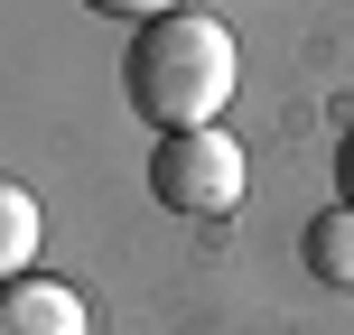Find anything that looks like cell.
Masks as SVG:
<instances>
[{
  "label": "cell",
  "mask_w": 354,
  "mask_h": 335,
  "mask_svg": "<svg viewBox=\"0 0 354 335\" xmlns=\"http://www.w3.org/2000/svg\"><path fill=\"white\" fill-rule=\"evenodd\" d=\"M233 84H243V47H233V28L214 10L149 19V28L131 37V56H122V93H131V112H140L159 140L214 131V112L233 103Z\"/></svg>",
  "instance_id": "6da1fadb"
},
{
  "label": "cell",
  "mask_w": 354,
  "mask_h": 335,
  "mask_svg": "<svg viewBox=\"0 0 354 335\" xmlns=\"http://www.w3.org/2000/svg\"><path fill=\"white\" fill-rule=\"evenodd\" d=\"M243 140L233 131H177V140L149 149V195H159L168 214H187V224H214V214L243 205Z\"/></svg>",
  "instance_id": "7a4b0ae2"
},
{
  "label": "cell",
  "mask_w": 354,
  "mask_h": 335,
  "mask_svg": "<svg viewBox=\"0 0 354 335\" xmlns=\"http://www.w3.org/2000/svg\"><path fill=\"white\" fill-rule=\"evenodd\" d=\"M0 335H93V317H84V298H75L66 280H10Z\"/></svg>",
  "instance_id": "3957f363"
},
{
  "label": "cell",
  "mask_w": 354,
  "mask_h": 335,
  "mask_svg": "<svg viewBox=\"0 0 354 335\" xmlns=\"http://www.w3.org/2000/svg\"><path fill=\"white\" fill-rule=\"evenodd\" d=\"M308 270H317L326 289H354V205L308 214Z\"/></svg>",
  "instance_id": "277c9868"
},
{
  "label": "cell",
  "mask_w": 354,
  "mask_h": 335,
  "mask_svg": "<svg viewBox=\"0 0 354 335\" xmlns=\"http://www.w3.org/2000/svg\"><path fill=\"white\" fill-rule=\"evenodd\" d=\"M28 251H37V195L28 186H0V270L28 280Z\"/></svg>",
  "instance_id": "5b68a950"
},
{
  "label": "cell",
  "mask_w": 354,
  "mask_h": 335,
  "mask_svg": "<svg viewBox=\"0 0 354 335\" xmlns=\"http://www.w3.org/2000/svg\"><path fill=\"white\" fill-rule=\"evenodd\" d=\"M84 10H103V19H140V28H149V19L187 10V0H84Z\"/></svg>",
  "instance_id": "8992f818"
},
{
  "label": "cell",
  "mask_w": 354,
  "mask_h": 335,
  "mask_svg": "<svg viewBox=\"0 0 354 335\" xmlns=\"http://www.w3.org/2000/svg\"><path fill=\"white\" fill-rule=\"evenodd\" d=\"M336 205H354V131H345V149H336Z\"/></svg>",
  "instance_id": "52a82bcc"
}]
</instances>
